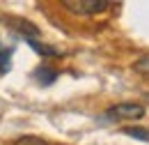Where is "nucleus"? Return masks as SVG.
Listing matches in <instances>:
<instances>
[{
  "label": "nucleus",
  "instance_id": "39448f33",
  "mask_svg": "<svg viewBox=\"0 0 149 145\" xmlns=\"http://www.w3.org/2000/svg\"><path fill=\"white\" fill-rule=\"evenodd\" d=\"M28 44H30L39 55H46V58H60V55H62V51H57V49H53V46H46V44H39V42H35V39H28Z\"/></svg>",
  "mask_w": 149,
  "mask_h": 145
},
{
  "label": "nucleus",
  "instance_id": "f257e3e1",
  "mask_svg": "<svg viewBox=\"0 0 149 145\" xmlns=\"http://www.w3.org/2000/svg\"><path fill=\"white\" fill-rule=\"evenodd\" d=\"M145 115V106L142 104H133V101H126V104H115L103 113V120H138Z\"/></svg>",
  "mask_w": 149,
  "mask_h": 145
},
{
  "label": "nucleus",
  "instance_id": "7ed1b4c3",
  "mask_svg": "<svg viewBox=\"0 0 149 145\" xmlns=\"http://www.w3.org/2000/svg\"><path fill=\"white\" fill-rule=\"evenodd\" d=\"M7 25H9V28H14L16 32H21L25 39H32V37L39 35V28L35 25V23L25 21V18H7Z\"/></svg>",
  "mask_w": 149,
  "mask_h": 145
},
{
  "label": "nucleus",
  "instance_id": "423d86ee",
  "mask_svg": "<svg viewBox=\"0 0 149 145\" xmlns=\"http://www.w3.org/2000/svg\"><path fill=\"white\" fill-rule=\"evenodd\" d=\"M124 134L131 136V138L147 141V143H149V129H145V127H126V129H124Z\"/></svg>",
  "mask_w": 149,
  "mask_h": 145
},
{
  "label": "nucleus",
  "instance_id": "20e7f679",
  "mask_svg": "<svg viewBox=\"0 0 149 145\" xmlns=\"http://www.w3.org/2000/svg\"><path fill=\"white\" fill-rule=\"evenodd\" d=\"M35 78H37L41 85H51V83H55L57 72L55 69H48V67H39L37 72H35Z\"/></svg>",
  "mask_w": 149,
  "mask_h": 145
},
{
  "label": "nucleus",
  "instance_id": "f03ea898",
  "mask_svg": "<svg viewBox=\"0 0 149 145\" xmlns=\"http://www.w3.org/2000/svg\"><path fill=\"white\" fill-rule=\"evenodd\" d=\"M64 7L71 9L74 14L92 16V14H99V12H106L108 9V2L106 0H67Z\"/></svg>",
  "mask_w": 149,
  "mask_h": 145
},
{
  "label": "nucleus",
  "instance_id": "1a4fd4ad",
  "mask_svg": "<svg viewBox=\"0 0 149 145\" xmlns=\"http://www.w3.org/2000/svg\"><path fill=\"white\" fill-rule=\"evenodd\" d=\"M14 145H48V143L39 136H21L19 141H14Z\"/></svg>",
  "mask_w": 149,
  "mask_h": 145
},
{
  "label": "nucleus",
  "instance_id": "6e6552de",
  "mask_svg": "<svg viewBox=\"0 0 149 145\" xmlns=\"http://www.w3.org/2000/svg\"><path fill=\"white\" fill-rule=\"evenodd\" d=\"M133 69H135L138 74H142V76H147V78H149V55L138 58V60L133 62Z\"/></svg>",
  "mask_w": 149,
  "mask_h": 145
},
{
  "label": "nucleus",
  "instance_id": "0eeeda50",
  "mask_svg": "<svg viewBox=\"0 0 149 145\" xmlns=\"http://www.w3.org/2000/svg\"><path fill=\"white\" fill-rule=\"evenodd\" d=\"M12 53H14V49H2L0 46V74H5L12 67Z\"/></svg>",
  "mask_w": 149,
  "mask_h": 145
}]
</instances>
